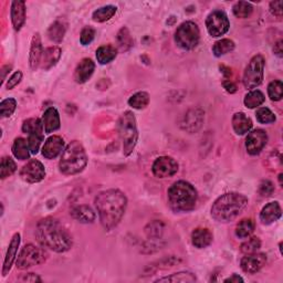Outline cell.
<instances>
[{"mask_svg": "<svg viewBox=\"0 0 283 283\" xmlns=\"http://www.w3.org/2000/svg\"><path fill=\"white\" fill-rule=\"evenodd\" d=\"M48 259V254L45 249L35 246V244H26L18 256L16 266L20 270H26L34 266L42 265Z\"/></svg>", "mask_w": 283, "mask_h": 283, "instance_id": "cell-8", "label": "cell"}, {"mask_svg": "<svg viewBox=\"0 0 283 283\" xmlns=\"http://www.w3.org/2000/svg\"><path fill=\"white\" fill-rule=\"evenodd\" d=\"M256 117L258 119V122L262 123V124L273 123V122H275V119H276L274 113L268 108L258 109V111L256 113Z\"/></svg>", "mask_w": 283, "mask_h": 283, "instance_id": "cell-44", "label": "cell"}, {"mask_svg": "<svg viewBox=\"0 0 283 283\" xmlns=\"http://www.w3.org/2000/svg\"><path fill=\"white\" fill-rule=\"evenodd\" d=\"M101 225L108 231L117 227L128 207V198L118 190L100 193L94 200Z\"/></svg>", "mask_w": 283, "mask_h": 283, "instance_id": "cell-1", "label": "cell"}, {"mask_svg": "<svg viewBox=\"0 0 283 283\" xmlns=\"http://www.w3.org/2000/svg\"><path fill=\"white\" fill-rule=\"evenodd\" d=\"M20 177L29 184L39 183L46 177V168L41 162L31 160L21 168Z\"/></svg>", "mask_w": 283, "mask_h": 283, "instance_id": "cell-12", "label": "cell"}, {"mask_svg": "<svg viewBox=\"0 0 283 283\" xmlns=\"http://www.w3.org/2000/svg\"><path fill=\"white\" fill-rule=\"evenodd\" d=\"M117 45L121 51H129V50L133 47V38L131 36L130 30L127 27H123L117 34Z\"/></svg>", "mask_w": 283, "mask_h": 283, "instance_id": "cell-36", "label": "cell"}, {"mask_svg": "<svg viewBox=\"0 0 283 283\" xmlns=\"http://www.w3.org/2000/svg\"><path fill=\"white\" fill-rule=\"evenodd\" d=\"M22 132L28 135H33V134L43 135V133H45V127H43L42 119L37 117L26 119L22 124Z\"/></svg>", "mask_w": 283, "mask_h": 283, "instance_id": "cell-28", "label": "cell"}, {"mask_svg": "<svg viewBox=\"0 0 283 283\" xmlns=\"http://www.w3.org/2000/svg\"><path fill=\"white\" fill-rule=\"evenodd\" d=\"M118 134L123 143V153L125 156H130L136 146L138 141V131L136 118L133 112H124L118 119Z\"/></svg>", "mask_w": 283, "mask_h": 283, "instance_id": "cell-6", "label": "cell"}, {"mask_svg": "<svg viewBox=\"0 0 283 283\" xmlns=\"http://www.w3.org/2000/svg\"><path fill=\"white\" fill-rule=\"evenodd\" d=\"M152 172L159 178L172 177L178 172V163L171 156H161L155 160Z\"/></svg>", "mask_w": 283, "mask_h": 283, "instance_id": "cell-11", "label": "cell"}, {"mask_svg": "<svg viewBox=\"0 0 283 283\" xmlns=\"http://www.w3.org/2000/svg\"><path fill=\"white\" fill-rule=\"evenodd\" d=\"M274 192V186L270 180H263L259 186V194L262 197H270Z\"/></svg>", "mask_w": 283, "mask_h": 283, "instance_id": "cell-47", "label": "cell"}, {"mask_svg": "<svg viewBox=\"0 0 283 283\" xmlns=\"http://www.w3.org/2000/svg\"><path fill=\"white\" fill-rule=\"evenodd\" d=\"M165 230V225L161 220H154L145 227V235L150 240H159Z\"/></svg>", "mask_w": 283, "mask_h": 283, "instance_id": "cell-30", "label": "cell"}, {"mask_svg": "<svg viewBox=\"0 0 283 283\" xmlns=\"http://www.w3.org/2000/svg\"><path fill=\"white\" fill-rule=\"evenodd\" d=\"M87 165V155L82 144L72 141L65 148L59 163L60 172L65 175H75L83 171Z\"/></svg>", "mask_w": 283, "mask_h": 283, "instance_id": "cell-5", "label": "cell"}, {"mask_svg": "<svg viewBox=\"0 0 283 283\" xmlns=\"http://www.w3.org/2000/svg\"><path fill=\"white\" fill-rule=\"evenodd\" d=\"M270 11H271V14L276 17L281 19L282 18V2L281 0H276V2H272L270 4Z\"/></svg>", "mask_w": 283, "mask_h": 283, "instance_id": "cell-49", "label": "cell"}, {"mask_svg": "<svg viewBox=\"0 0 283 283\" xmlns=\"http://www.w3.org/2000/svg\"><path fill=\"white\" fill-rule=\"evenodd\" d=\"M129 104L135 110H143L149 104V96L147 92H137L129 100Z\"/></svg>", "mask_w": 283, "mask_h": 283, "instance_id": "cell-37", "label": "cell"}, {"mask_svg": "<svg viewBox=\"0 0 283 283\" xmlns=\"http://www.w3.org/2000/svg\"><path fill=\"white\" fill-rule=\"evenodd\" d=\"M196 275L192 272H177V273H173L171 275L164 276V278L157 279L155 282H172V283H178V282H183V283H191V282H195L196 281Z\"/></svg>", "mask_w": 283, "mask_h": 283, "instance_id": "cell-31", "label": "cell"}, {"mask_svg": "<svg viewBox=\"0 0 283 283\" xmlns=\"http://www.w3.org/2000/svg\"><path fill=\"white\" fill-rule=\"evenodd\" d=\"M36 238L42 247L62 254L72 248V237L58 219L48 217L40 220L36 228Z\"/></svg>", "mask_w": 283, "mask_h": 283, "instance_id": "cell-2", "label": "cell"}, {"mask_svg": "<svg viewBox=\"0 0 283 283\" xmlns=\"http://www.w3.org/2000/svg\"><path fill=\"white\" fill-rule=\"evenodd\" d=\"M42 123L46 134H51L60 129V114L55 108H48L42 115Z\"/></svg>", "mask_w": 283, "mask_h": 283, "instance_id": "cell-22", "label": "cell"}, {"mask_svg": "<svg viewBox=\"0 0 283 283\" xmlns=\"http://www.w3.org/2000/svg\"><path fill=\"white\" fill-rule=\"evenodd\" d=\"M263 71H265V58L261 54H257L250 60L243 72L242 82L244 87L253 90L259 86L263 80Z\"/></svg>", "mask_w": 283, "mask_h": 283, "instance_id": "cell-9", "label": "cell"}, {"mask_svg": "<svg viewBox=\"0 0 283 283\" xmlns=\"http://www.w3.org/2000/svg\"><path fill=\"white\" fill-rule=\"evenodd\" d=\"M249 204L248 198L239 193H227L216 199L211 207V217L218 223L235 220Z\"/></svg>", "mask_w": 283, "mask_h": 283, "instance_id": "cell-3", "label": "cell"}, {"mask_svg": "<svg viewBox=\"0 0 283 283\" xmlns=\"http://www.w3.org/2000/svg\"><path fill=\"white\" fill-rule=\"evenodd\" d=\"M117 50L110 45L102 46L97 50V59L100 65H108L116 58Z\"/></svg>", "mask_w": 283, "mask_h": 283, "instance_id": "cell-29", "label": "cell"}, {"mask_svg": "<svg viewBox=\"0 0 283 283\" xmlns=\"http://www.w3.org/2000/svg\"><path fill=\"white\" fill-rule=\"evenodd\" d=\"M235 42L230 39H222L217 41L212 47V52L215 56H222L231 52L235 49Z\"/></svg>", "mask_w": 283, "mask_h": 283, "instance_id": "cell-38", "label": "cell"}, {"mask_svg": "<svg viewBox=\"0 0 283 283\" xmlns=\"http://www.w3.org/2000/svg\"><path fill=\"white\" fill-rule=\"evenodd\" d=\"M223 86H224V89L227 91L228 93H230V94L237 92V85L234 82H232V81H230V80L224 81Z\"/></svg>", "mask_w": 283, "mask_h": 283, "instance_id": "cell-50", "label": "cell"}, {"mask_svg": "<svg viewBox=\"0 0 283 283\" xmlns=\"http://www.w3.org/2000/svg\"><path fill=\"white\" fill-rule=\"evenodd\" d=\"M282 209L278 201H272L263 207L260 212V220L263 225H271L280 219Z\"/></svg>", "mask_w": 283, "mask_h": 283, "instance_id": "cell-20", "label": "cell"}, {"mask_svg": "<svg viewBox=\"0 0 283 283\" xmlns=\"http://www.w3.org/2000/svg\"><path fill=\"white\" fill-rule=\"evenodd\" d=\"M17 108V102L15 99H6L0 103V114L2 117H10Z\"/></svg>", "mask_w": 283, "mask_h": 283, "instance_id": "cell-43", "label": "cell"}, {"mask_svg": "<svg viewBox=\"0 0 283 283\" xmlns=\"http://www.w3.org/2000/svg\"><path fill=\"white\" fill-rule=\"evenodd\" d=\"M168 204L176 212H187L195 208L198 194L196 188L185 180L174 183L167 192Z\"/></svg>", "mask_w": 283, "mask_h": 283, "instance_id": "cell-4", "label": "cell"}, {"mask_svg": "<svg viewBox=\"0 0 283 283\" xmlns=\"http://www.w3.org/2000/svg\"><path fill=\"white\" fill-rule=\"evenodd\" d=\"M255 222L251 218L242 219L236 227V236L240 239L249 238L255 230Z\"/></svg>", "mask_w": 283, "mask_h": 283, "instance_id": "cell-33", "label": "cell"}, {"mask_svg": "<svg viewBox=\"0 0 283 283\" xmlns=\"http://www.w3.org/2000/svg\"><path fill=\"white\" fill-rule=\"evenodd\" d=\"M61 54H62V50L58 46L47 48L45 51H43L41 68L46 71L50 70V69L53 68L56 64H58L61 58Z\"/></svg>", "mask_w": 283, "mask_h": 283, "instance_id": "cell-25", "label": "cell"}, {"mask_svg": "<svg viewBox=\"0 0 283 283\" xmlns=\"http://www.w3.org/2000/svg\"><path fill=\"white\" fill-rule=\"evenodd\" d=\"M65 150L64 138L58 135L50 136L42 147V155L48 160H53Z\"/></svg>", "mask_w": 283, "mask_h": 283, "instance_id": "cell-16", "label": "cell"}, {"mask_svg": "<svg viewBox=\"0 0 283 283\" xmlns=\"http://www.w3.org/2000/svg\"><path fill=\"white\" fill-rule=\"evenodd\" d=\"M94 38H96V30L94 28L87 26L84 27L81 31V36H80V42L82 46H87L90 45V43L94 40Z\"/></svg>", "mask_w": 283, "mask_h": 283, "instance_id": "cell-45", "label": "cell"}, {"mask_svg": "<svg viewBox=\"0 0 283 283\" xmlns=\"http://www.w3.org/2000/svg\"><path fill=\"white\" fill-rule=\"evenodd\" d=\"M267 262V256L265 254H249L242 258L240 266L243 272L248 274H255L263 268Z\"/></svg>", "mask_w": 283, "mask_h": 283, "instance_id": "cell-15", "label": "cell"}, {"mask_svg": "<svg viewBox=\"0 0 283 283\" xmlns=\"http://www.w3.org/2000/svg\"><path fill=\"white\" fill-rule=\"evenodd\" d=\"M11 71V66H4L2 68V84L6 81V77H7V74Z\"/></svg>", "mask_w": 283, "mask_h": 283, "instance_id": "cell-54", "label": "cell"}, {"mask_svg": "<svg viewBox=\"0 0 283 283\" xmlns=\"http://www.w3.org/2000/svg\"><path fill=\"white\" fill-rule=\"evenodd\" d=\"M71 216L79 223L91 224L96 220V212L93 211L91 207L86 205H80L74 207L71 210Z\"/></svg>", "mask_w": 283, "mask_h": 283, "instance_id": "cell-26", "label": "cell"}, {"mask_svg": "<svg viewBox=\"0 0 283 283\" xmlns=\"http://www.w3.org/2000/svg\"><path fill=\"white\" fill-rule=\"evenodd\" d=\"M22 80V72L21 71H17L14 74L11 75L10 79L8 80L7 82V90H12L15 86H17L19 83L21 82Z\"/></svg>", "mask_w": 283, "mask_h": 283, "instance_id": "cell-48", "label": "cell"}, {"mask_svg": "<svg viewBox=\"0 0 283 283\" xmlns=\"http://www.w3.org/2000/svg\"><path fill=\"white\" fill-rule=\"evenodd\" d=\"M200 31L198 26L193 21H186L180 24L175 33V42L180 49L190 51L198 46Z\"/></svg>", "mask_w": 283, "mask_h": 283, "instance_id": "cell-7", "label": "cell"}, {"mask_svg": "<svg viewBox=\"0 0 283 283\" xmlns=\"http://www.w3.org/2000/svg\"><path fill=\"white\" fill-rule=\"evenodd\" d=\"M260 248H261V241H260V239L258 238V237H253V238L248 239L247 241H244V242L241 244L240 250H241V253H242V254L249 255V254H255V253H257V251L259 250Z\"/></svg>", "mask_w": 283, "mask_h": 283, "instance_id": "cell-42", "label": "cell"}, {"mask_svg": "<svg viewBox=\"0 0 283 283\" xmlns=\"http://www.w3.org/2000/svg\"><path fill=\"white\" fill-rule=\"evenodd\" d=\"M43 51H45V50H43V48H42L41 37L39 34H36V35H34L33 41H31L30 54H29V65L33 71H36L41 65Z\"/></svg>", "mask_w": 283, "mask_h": 283, "instance_id": "cell-17", "label": "cell"}, {"mask_svg": "<svg viewBox=\"0 0 283 283\" xmlns=\"http://www.w3.org/2000/svg\"><path fill=\"white\" fill-rule=\"evenodd\" d=\"M269 98L274 102H278L283 98V83L280 80H274L268 86Z\"/></svg>", "mask_w": 283, "mask_h": 283, "instance_id": "cell-41", "label": "cell"}, {"mask_svg": "<svg viewBox=\"0 0 283 283\" xmlns=\"http://www.w3.org/2000/svg\"><path fill=\"white\" fill-rule=\"evenodd\" d=\"M19 246H20V235L15 234L14 237H12L11 241L9 243V247L7 250V254H6V258H5V261H4V267H3V276H6L14 265L15 259L17 257V253H18V249Z\"/></svg>", "mask_w": 283, "mask_h": 283, "instance_id": "cell-19", "label": "cell"}, {"mask_svg": "<svg viewBox=\"0 0 283 283\" xmlns=\"http://www.w3.org/2000/svg\"><path fill=\"white\" fill-rule=\"evenodd\" d=\"M17 165L15 161L11 157L5 156L2 160V164H0V178L6 179L9 176H11L16 172Z\"/></svg>", "mask_w": 283, "mask_h": 283, "instance_id": "cell-39", "label": "cell"}, {"mask_svg": "<svg viewBox=\"0 0 283 283\" xmlns=\"http://www.w3.org/2000/svg\"><path fill=\"white\" fill-rule=\"evenodd\" d=\"M282 176H283L282 174H280V175H279V181H280V185H282Z\"/></svg>", "mask_w": 283, "mask_h": 283, "instance_id": "cell-56", "label": "cell"}, {"mask_svg": "<svg viewBox=\"0 0 283 283\" xmlns=\"http://www.w3.org/2000/svg\"><path fill=\"white\" fill-rule=\"evenodd\" d=\"M268 143V135L263 130H255L249 132L246 138V148L250 155H259Z\"/></svg>", "mask_w": 283, "mask_h": 283, "instance_id": "cell-14", "label": "cell"}, {"mask_svg": "<svg viewBox=\"0 0 283 283\" xmlns=\"http://www.w3.org/2000/svg\"><path fill=\"white\" fill-rule=\"evenodd\" d=\"M265 101H266L265 94L259 90H253V91H250L246 97H244L243 103L248 109H256V108H258V106L263 104Z\"/></svg>", "mask_w": 283, "mask_h": 283, "instance_id": "cell-35", "label": "cell"}, {"mask_svg": "<svg viewBox=\"0 0 283 283\" xmlns=\"http://www.w3.org/2000/svg\"><path fill=\"white\" fill-rule=\"evenodd\" d=\"M94 69H96V65H94V62L91 59L85 58L81 60L74 71L75 82L79 84L85 83L93 75Z\"/></svg>", "mask_w": 283, "mask_h": 283, "instance_id": "cell-18", "label": "cell"}, {"mask_svg": "<svg viewBox=\"0 0 283 283\" xmlns=\"http://www.w3.org/2000/svg\"><path fill=\"white\" fill-rule=\"evenodd\" d=\"M11 22L16 31H20L26 22V3L14 2L11 4Z\"/></svg>", "mask_w": 283, "mask_h": 283, "instance_id": "cell-21", "label": "cell"}, {"mask_svg": "<svg viewBox=\"0 0 283 283\" xmlns=\"http://www.w3.org/2000/svg\"><path fill=\"white\" fill-rule=\"evenodd\" d=\"M220 70H222V72L225 74L226 78H228L231 75V70L229 68H226L225 66H222V67H220Z\"/></svg>", "mask_w": 283, "mask_h": 283, "instance_id": "cell-55", "label": "cell"}, {"mask_svg": "<svg viewBox=\"0 0 283 283\" xmlns=\"http://www.w3.org/2000/svg\"><path fill=\"white\" fill-rule=\"evenodd\" d=\"M206 27L211 37H222L227 34L230 28L228 16L223 10L212 11L206 19Z\"/></svg>", "mask_w": 283, "mask_h": 283, "instance_id": "cell-10", "label": "cell"}, {"mask_svg": "<svg viewBox=\"0 0 283 283\" xmlns=\"http://www.w3.org/2000/svg\"><path fill=\"white\" fill-rule=\"evenodd\" d=\"M253 127L254 124L251 118L244 114L243 112H238L232 116V128H234L237 135H244L249 133Z\"/></svg>", "mask_w": 283, "mask_h": 283, "instance_id": "cell-24", "label": "cell"}, {"mask_svg": "<svg viewBox=\"0 0 283 283\" xmlns=\"http://www.w3.org/2000/svg\"><path fill=\"white\" fill-rule=\"evenodd\" d=\"M12 154L16 159L20 161H27L30 157V148L28 141L24 140L22 137H18L15 140L14 144H12Z\"/></svg>", "mask_w": 283, "mask_h": 283, "instance_id": "cell-27", "label": "cell"}, {"mask_svg": "<svg viewBox=\"0 0 283 283\" xmlns=\"http://www.w3.org/2000/svg\"><path fill=\"white\" fill-rule=\"evenodd\" d=\"M212 240V232L207 228H196L192 234V242L198 249H204L210 246Z\"/></svg>", "mask_w": 283, "mask_h": 283, "instance_id": "cell-23", "label": "cell"}, {"mask_svg": "<svg viewBox=\"0 0 283 283\" xmlns=\"http://www.w3.org/2000/svg\"><path fill=\"white\" fill-rule=\"evenodd\" d=\"M20 281H23V282H41L42 280H41L39 275H37L35 273H27V274H24L22 276Z\"/></svg>", "mask_w": 283, "mask_h": 283, "instance_id": "cell-51", "label": "cell"}, {"mask_svg": "<svg viewBox=\"0 0 283 283\" xmlns=\"http://www.w3.org/2000/svg\"><path fill=\"white\" fill-rule=\"evenodd\" d=\"M224 282H230V283H239V282H243V279L241 278L240 275L238 274H232L229 278L225 279Z\"/></svg>", "mask_w": 283, "mask_h": 283, "instance_id": "cell-53", "label": "cell"}, {"mask_svg": "<svg viewBox=\"0 0 283 283\" xmlns=\"http://www.w3.org/2000/svg\"><path fill=\"white\" fill-rule=\"evenodd\" d=\"M273 52L279 56V58H282V53H283V49H282V40L278 41L274 45V48H273Z\"/></svg>", "mask_w": 283, "mask_h": 283, "instance_id": "cell-52", "label": "cell"}, {"mask_svg": "<svg viewBox=\"0 0 283 283\" xmlns=\"http://www.w3.org/2000/svg\"><path fill=\"white\" fill-rule=\"evenodd\" d=\"M205 118V113L200 109L188 110L180 121V128L188 133H197L203 127Z\"/></svg>", "mask_w": 283, "mask_h": 283, "instance_id": "cell-13", "label": "cell"}, {"mask_svg": "<svg viewBox=\"0 0 283 283\" xmlns=\"http://www.w3.org/2000/svg\"><path fill=\"white\" fill-rule=\"evenodd\" d=\"M66 31L67 28L64 22L54 21L48 29V38L53 42L60 43L62 40H64Z\"/></svg>", "mask_w": 283, "mask_h": 283, "instance_id": "cell-34", "label": "cell"}, {"mask_svg": "<svg viewBox=\"0 0 283 283\" xmlns=\"http://www.w3.org/2000/svg\"><path fill=\"white\" fill-rule=\"evenodd\" d=\"M116 10H117V8L115 7V6H111V5L104 6V7H101L93 12L92 19L96 22L109 21L110 19L114 17V15L116 14Z\"/></svg>", "mask_w": 283, "mask_h": 283, "instance_id": "cell-32", "label": "cell"}, {"mask_svg": "<svg viewBox=\"0 0 283 283\" xmlns=\"http://www.w3.org/2000/svg\"><path fill=\"white\" fill-rule=\"evenodd\" d=\"M45 135H39V134H33L29 135L28 137V144L31 154H37L39 152V148L41 146V143L43 142Z\"/></svg>", "mask_w": 283, "mask_h": 283, "instance_id": "cell-46", "label": "cell"}, {"mask_svg": "<svg viewBox=\"0 0 283 283\" xmlns=\"http://www.w3.org/2000/svg\"><path fill=\"white\" fill-rule=\"evenodd\" d=\"M232 11H234V15L237 18L244 19L250 17V15L253 14L254 7L253 5L247 2H238L235 4L234 7H232Z\"/></svg>", "mask_w": 283, "mask_h": 283, "instance_id": "cell-40", "label": "cell"}]
</instances>
